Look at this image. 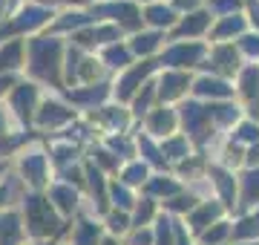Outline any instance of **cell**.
<instances>
[{
    "instance_id": "obj_1",
    "label": "cell",
    "mask_w": 259,
    "mask_h": 245,
    "mask_svg": "<svg viewBox=\"0 0 259 245\" xmlns=\"http://www.w3.org/2000/svg\"><path fill=\"white\" fill-rule=\"evenodd\" d=\"M29 52H32V75L58 84V55H61V44L55 38H40V40H32Z\"/></svg>"
},
{
    "instance_id": "obj_2",
    "label": "cell",
    "mask_w": 259,
    "mask_h": 245,
    "mask_svg": "<svg viewBox=\"0 0 259 245\" xmlns=\"http://www.w3.org/2000/svg\"><path fill=\"white\" fill-rule=\"evenodd\" d=\"M26 222H29V231L37 236H47L52 231H58V217L52 214L47 199L40 196H26Z\"/></svg>"
},
{
    "instance_id": "obj_3",
    "label": "cell",
    "mask_w": 259,
    "mask_h": 245,
    "mask_svg": "<svg viewBox=\"0 0 259 245\" xmlns=\"http://www.w3.org/2000/svg\"><path fill=\"white\" fill-rule=\"evenodd\" d=\"M185 127L193 133V139L199 144L207 142V121H210V113H207V107H199L196 101H187L185 104Z\"/></svg>"
},
{
    "instance_id": "obj_4",
    "label": "cell",
    "mask_w": 259,
    "mask_h": 245,
    "mask_svg": "<svg viewBox=\"0 0 259 245\" xmlns=\"http://www.w3.org/2000/svg\"><path fill=\"white\" fill-rule=\"evenodd\" d=\"M95 15H110V18L121 20L127 29H136L141 23V15L133 3H107V6H98Z\"/></svg>"
},
{
    "instance_id": "obj_5",
    "label": "cell",
    "mask_w": 259,
    "mask_h": 245,
    "mask_svg": "<svg viewBox=\"0 0 259 245\" xmlns=\"http://www.w3.org/2000/svg\"><path fill=\"white\" fill-rule=\"evenodd\" d=\"M153 69H156V61H144V64H139L136 69H130L127 75L121 78V84H118V98H130L133 90H136V87H139Z\"/></svg>"
},
{
    "instance_id": "obj_6",
    "label": "cell",
    "mask_w": 259,
    "mask_h": 245,
    "mask_svg": "<svg viewBox=\"0 0 259 245\" xmlns=\"http://www.w3.org/2000/svg\"><path fill=\"white\" fill-rule=\"evenodd\" d=\"M204 49L199 44H190V47H173L170 52L164 55V64H173V66H193L199 64Z\"/></svg>"
},
{
    "instance_id": "obj_7",
    "label": "cell",
    "mask_w": 259,
    "mask_h": 245,
    "mask_svg": "<svg viewBox=\"0 0 259 245\" xmlns=\"http://www.w3.org/2000/svg\"><path fill=\"white\" fill-rule=\"evenodd\" d=\"M12 107L18 110V115L23 121H29V118H32V107H35V87L20 84L18 90H15V95H12Z\"/></svg>"
},
{
    "instance_id": "obj_8",
    "label": "cell",
    "mask_w": 259,
    "mask_h": 245,
    "mask_svg": "<svg viewBox=\"0 0 259 245\" xmlns=\"http://www.w3.org/2000/svg\"><path fill=\"white\" fill-rule=\"evenodd\" d=\"M20 168H23V176H26L32 185H44V179H47V159L40 156V153H32V156H26V159L20 161Z\"/></svg>"
},
{
    "instance_id": "obj_9",
    "label": "cell",
    "mask_w": 259,
    "mask_h": 245,
    "mask_svg": "<svg viewBox=\"0 0 259 245\" xmlns=\"http://www.w3.org/2000/svg\"><path fill=\"white\" fill-rule=\"evenodd\" d=\"M47 18H52L47 9H40V6H26V9L18 15V20H12V29L15 32H23V29H35L40 26Z\"/></svg>"
},
{
    "instance_id": "obj_10",
    "label": "cell",
    "mask_w": 259,
    "mask_h": 245,
    "mask_svg": "<svg viewBox=\"0 0 259 245\" xmlns=\"http://www.w3.org/2000/svg\"><path fill=\"white\" fill-rule=\"evenodd\" d=\"M72 118V110H66V107H61V104L49 101L40 107V113H37V121L44 124V127H55V124H64Z\"/></svg>"
},
{
    "instance_id": "obj_11",
    "label": "cell",
    "mask_w": 259,
    "mask_h": 245,
    "mask_svg": "<svg viewBox=\"0 0 259 245\" xmlns=\"http://www.w3.org/2000/svg\"><path fill=\"white\" fill-rule=\"evenodd\" d=\"M18 239H20L18 214H3L0 217V245H18Z\"/></svg>"
},
{
    "instance_id": "obj_12",
    "label": "cell",
    "mask_w": 259,
    "mask_h": 245,
    "mask_svg": "<svg viewBox=\"0 0 259 245\" xmlns=\"http://www.w3.org/2000/svg\"><path fill=\"white\" fill-rule=\"evenodd\" d=\"M187 84H190V81H187L185 72H167L164 81H161V90H158V95H161V98H176V95L182 93Z\"/></svg>"
},
{
    "instance_id": "obj_13",
    "label": "cell",
    "mask_w": 259,
    "mask_h": 245,
    "mask_svg": "<svg viewBox=\"0 0 259 245\" xmlns=\"http://www.w3.org/2000/svg\"><path fill=\"white\" fill-rule=\"evenodd\" d=\"M196 93L225 98V95H231V87L225 84V81H219V78H199V81H196Z\"/></svg>"
},
{
    "instance_id": "obj_14",
    "label": "cell",
    "mask_w": 259,
    "mask_h": 245,
    "mask_svg": "<svg viewBox=\"0 0 259 245\" xmlns=\"http://www.w3.org/2000/svg\"><path fill=\"white\" fill-rule=\"evenodd\" d=\"M239 66V61H236V52H233L231 47H219L216 52H213V64L210 69H222V72H233Z\"/></svg>"
},
{
    "instance_id": "obj_15",
    "label": "cell",
    "mask_w": 259,
    "mask_h": 245,
    "mask_svg": "<svg viewBox=\"0 0 259 245\" xmlns=\"http://www.w3.org/2000/svg\"><path fill=\"white\" fill-rule=\"evenodd\" d=\"M204 26H207V15H204V12H196V15H190V18H185L179 23L176 35L179 38H185V35H199Z\"/></svg>"
},
{
    "instance_id": "obj_16",
    "label": "cell",
    "mask_w": 259,
    "mask_h": 245,
    "mask_svg": "<svg viewBox=\"0 0 259 245\" xmlns=\"http://www.w3.org/2000/svg\"><path fill=\"white\" fill-rule=\"evenodd\" d=\"M20 52H23V44L20 40H12L9 47L0 52V69H15V66H20Z\"/></svg>"
},
{
    "instance_id": "obj_17",
    "label": "cell",
    "mask_w": 259,
    "mask_h": 245,
    "mask_svg": "<svg viewBox=\"0 0 259 245\" xmlns=\"http://www.w3.org/2000/svg\"><path fill=\"white\" fill-rule=\"evenodd\" d=\"M104 95H107V84H98V87H90V90H75V93H69V98L78 104H95L101 101Z\"/></svg>"
},
{
    "instance_id": "obj_18",
    "label": "cell",
    "mask_w": 259,
    "mask_h": 245,
    "mask_svg": "<svg viewBox=\"0 0 259 245\" xmlns=\"http://www.w3.org/2000/svg\"><path fill=\"white\" fill-rule=\"evenodd\" d=\"M173 124H176V118H173L170 110H158V113H153V118H150V130L158 133V136H164V133L173 130Z\"/></svg>"
},
{
    "instance_id": "obj_19",
    "label": "cell",
    "mask_w": 259,
    "mask_h": 245,
    "mask_svg": "<svg viewBox=\"0 0 259 245\" xmlns=\"http://www.w3.org/2000/svg\"><path fill=\"white\" fill-rule=\"evenodd\" d=\"M242 29H245V20L239 18V15H231V18H225L219 26H216V38H231V35H239Z\"/></svg>"
},
{
    "instance_id": "obj_20",
    "label": "cell",
    "mask_w": 259,
    "mask_h": 245,
    "mask_svg": "<svg viewBox=\"0 0 259 245\" xmlns=\"http://www.w3.org/2000/svg\"><path fill=\"white\" fill-rule=\"evenodd\" d=\"M216 217H219V205H202L193 217H190V225H193L196 231H202V228L207 225V222H213Z\"/></svg>"
},
{
    "instance_id": "obj_21",
    "label": "cell",
    "mask_w": 259,
    "mask_h": 245,
    "mask_svg": "<svg viewBox=\"0 0 259 245\" xmlns=\"http://www.w3.org/2000/svg\"><path fill=\"white\" fill-rule=\"evenodd\" d=\"M210 173H213V179H216V188L222 190V196L228 199V202H233V176L231 173H225V170H219V168H210Z\"/></svg>"
},
{
    "instance_id": "obj_22",
    "label": "cell",
    "mask_w": 259,
    "mask_h": 245,
    "mask_svg": "<svg viewBox=\"0 0 259 245\" xmlns=\"http://www.w3.org/2000/svg\"><path fill=\"white\" fill-rule=\"evenodd\" d=\"M242 90L248 98H259V72L256 66H248L245 72H242Z\"/></svg>"
},
{
    "instance_id": "obj_23",
    "label": "cell",
    "mask_w": 259,
    "mask_h": 245,
    "mask_svg": "<svg viewBox=\"0 0 259 245\" xmlns=\"http://www.w3.org/2000/svg\"><path fill=\"white\" fill-rule=\"evenodd\" d=\"M158 40H161V35H158V32L139 35V38L133 40V52H139V55H147V52H153V49L158 47Z\"/></svg>"
},
{
    "instance_id": "obj_24",
    "label": "cell",
    "mask_w": 259,
    "mask_h": 245,
    "mask_svg": "<svg viewBox=\"0 0 259 245\" xmlns=\"http://www.w3.org/2000/svg\"><path fill=\"white\" fill-rule=\"evenodd\" d=\"M87 179H90V188H93V193L98 196V205L104 208V202H107V193H104V179H101V173L95 170V165H90V168H87Z\"/></svg>"
},
{
    "instance_id": "obj_25",
    "label": "cell",
    "mask_w": 259,
    "mask_h": 245,
    "mask_svg": "<svg viewBox=\"0 0 259 245\" xmlns=\"http://www.w3.org/2000/svg\"><path fill=\"white\" fill-rule=\"evenodd\" d=\"M98 242V225L93 222H81L78 234H75V245H95Z\"/></svg>"
},
{
    "instance_id": "obj_26",
    "label": "cell",
    "mask_w": 259,
    "mask_h": 245,
    "mask_svg": "<svg viewBox=\"0 0 259 245\" xmlns=\"http://www.w3.org/2000/svg\"><path fill=\"white\" fill-rule=\"evenodd\" d=\"M147 20L156 23V26H170L176 18H173V9H167V6H153V9H147Z\"/></svg>"
},
{
    "instance_id": "obj_27",
    "label": "cell",
    "mask_w": 259,
    "mask_h": 245,
    "mask_svg": "<svg viewBox=\"0 0 259 245\" xmlns=\"http://www.w3.org/2000/svg\"><path fill=\"white\" fill-rule=\"evenodd\" d=\"M52 199L58 202V208H61L64 214H69L75 208V193L69 188H52Z\"/></svg>"
},
{
    "instance_id": "obj_28",
    "label": "cell",
    "mask_w": 259,
    "mask_h": 245,
    "mask_svg": "<svg viewBox=\"0 0 259 245\" xmlns=\"http://www.w3.org/2000/svg\"><path fill=\"white\" fill-rule=\"evenodd\" d=\"M245 202H259V170L245 176Z\"/></svg>"
},
{
    "instance_id": "obj_29",
    "label": "cell",
    "mask_w": 259,
    "mask_h": 245,
    "mask_svg": "<svg viewBox=\"0 0 259 245\" xmlns=\"http://www.w3.org/2000/svg\"><path fill=\"white\" fill-rule=\"evenodd\" d=\"M207 113H210L213 118H219V121H233V118H236V107H231V104H210Z\"/></svg>"
},
{
    "instance_id": "obj_30",
    "label": "cell",
    "mask_w": 259,
    "mask_h": 245,
    "mask_svg": "<svg viewBox=\"0 0 259 245\" xmlns=\"http://www.w3.org/2000/svg\"><path fill=\"white\" fill-rule=\"evenodd\" d=\"M164 156H170V159L187 156V142L185 139H170V142H164Z\"/></svg>"
},
{
    "instance_id": "obj_31",
    "label": "cell",
    "mask_w": 259,
    "mask_h": 245,
    "mask_svg": "<svg viewBox=\"0 0 259 245\" xmlns=\"http://www.w3.org/2000/svg\"><path fill=\"white\" fill-rule=\"evenodd\" d=\"M107 64H112V66L130 64V49H124V47H110V49H107Z\"/></svg>"
},
{
    "instance_id": "obj_32",
    "label": "cell",
    "mask_w": 259,
    "mask_h": 245,
    "mask_svg": "<svg viewBox=\"0 0 259 245\" xmlns=\"http://www.w3.org/2000/svg\"><path fill=\"white\" fill-rule=\"evenodd\" d=\"M256 234H259L256 219H242L239 225L233 228V236H236V239H242V236H256Z\"/></svg>"
},
{
    "instance_id": "obj_33",
    "label": "cell",
    "mask_w": 259,
    "mask_h": 245,
    "mask_svg": "<svg viewBox=\"0 0 259 245\" xmlns=\"http://www.w3.org/2000/svg\"><path fill=\"white\" fill-rule=\"evenodd\" d=\"M225 236H228V225H225V222H219L216 228H210V231H204V234H202V239H204V245H216V242H222Z\"/></svg>"
},
{
    "instance_id": "obj_34",
    "label": "cell",
    "mask_w": 259,
    "mask_h": 245,
    "mask_svg": "<svg viewBox=\"0 0 259 245\" xmlns=\"http://www.w3.org/2000/svg\"><path fill=\"white\" fill-rule=\"evenodd\" d=\"M90 15H64V18L58 20V29H75V26H83V23H90Z\"/></svg>"
},
{
    "instance_id": "obj_35",
    "label": "cell",
    "mask_w": 259,
    "mask_h": 245,
    "mask_svg": "<svg viewBox=\"0 0 259 245\" xmlns=\"http://www.w3.org/2000/svg\"><path fill=\"white\" fill-rule=\"evenodd\" d=\"M147 179V168L144 165H133V168H127V173H124V182L127 185H139V182Z\"/></svg>"
},
{
    "instance_id": "obj_36",
    "label": "cell",
    "mask_w": 259,
    "mask_h": 245,
    "mask_svg": "<svg viewBox=\"0 0 259 245\" xmlns=\"http://www.w3.org/2000/svg\"><path fill=\"white\" fill-rule=\"evenodd\" d=\"M173 222L170 219H158V231H156V236H158V245H173Z\"/></svg>"
},
{
    "instance_id": "obj_37",
    "label": "cell",
    "mask_w": 259,
    "mask_h": 245,
    "mask_svg": "<svg viewBox=\"0 0 259 245\" xmlns=\"http://www.w3.org/2000/svg\"><path fill=\"white\" fill-rule=\"evenodd\" d=\"M147 190L150 193H176L179 185L176 182H170V179H156V182H150L147 185Z\"/></svg>"
},
{
    "instance_id": "obj_38",
    "label": "cell",
    "mask_w": 259,
    "mask_h": 245,
    "mask_svg": "<svg viewBox=\"0 0 259 245\" xmlns=\"http://www.w3.org/2000/svg\"><path fill=\"white\" fill-rule=\"evenodd\" d=\"M150 101H153V84H144V87H141V95L136 98V110L144 113V110L150 107Z\"/></svg>"
},
{
    "instance_id": "obj_39",
    "label": "cell",
    "mask_w": 259,
    "mask_h": 245,
    "mask_svg": "<svg viewBox=\"0 0 259 245\" xmlns=\"http://www.w3.org/2000/svg\"><path fill=\"white\" fill-rule=\"evenodd\" d=\"M236 139H242V142H259V127L256 124H242Z\"/></svg>"
},
{
    "instance_id": "obj_40",
    "label": "cell",
    "mask_w": 259,
    "mask_h": 245,
    "mask_svg": "<svg viewBox=\"0 0 259 245\" xmlns=\"http://www.w3.org/2000/svg\"><path fill=\"white\" fill-rule=\"evenodd\" d=\"M95 40H118V29L115 26H101V29H93Z\"/></svg>"
},
{
    "instance_id": "obj_41",
    "label": "cell",
    "mask_w": 259,
    "mask_h": 245,
    "mask_svg": "<svg viewBox=\"0 0 259 245\" xmlns=\"http://www.w3.org/2000/svg\"><path fill=\"white\" fill-rule=\"evenodd\" d=\"M112 199H115V205H121V208H130V205H133V199H130V193H127L124 188H118V185L112 188Z\"/></svg>"
},
{
    "instance_id": "obj_42",
    "label": "cell",
    "mask_w": 259,
    "mask_h": 245,
    "mask_svg": "<svg viewBox=\"0 0 259 245\" xmlns=\"http://www.w3.org/2000/svg\"><path fill=\"white\" fill-rule=\"evenodd\" d=\"M150 214H153V202H150V199H144V202H141L139 205V211H136V222H147L150 219Z\"/></svg>"
},
{
    "instance_id": "obj_43",
    "label": "cell",
    "mask_w": 259,
    "mask_h": 245,
    "mask_svg": "<svg viewBox=\"0 0 259 245\" xmlns=\"http://www.w3.org/2000/svg\"><path fill=\"white\" fill-rule=\"evenodd\" d=\"M242 49H245L248 55H259V35H248V38H242Z\"/></svg>"
},
{
    "instance_id": "obj_44",
    "label": "cell",
    "mask_w": 259,
    "mask_h": 245,
    "mask_svg": "<svg viewBox=\"0 0 259 245\" xmlns=\"http://www.w3.org/2000/svg\"><path fill=\"white\" fill-rule=\"evenodd\" d=\"M101 118H107L110 124H118V127L127 124V115L121 113V110H107V113H101Z\"/></svg>"
},
{
    "instance_id": "obj_45",
    "label": "cell",
    "mask_w": 259,
    "mask_h": 245,
    "mask_svg": "<svg viewBox=\"0 0 259 245\" xmlns=\"http://www.w3.org/2000/svg\"><path fill=\"white\" fill-rule=\"evenodd\" d=\"M141 150L147 153V159H150V161H156V165H161V153H158L156 147H153V144L147 142V139H141Z\"/></svg>"
},
{
    "instance_id": "obj_46",
    "label": "cell",
    "mask_w": 259,
    "mask_h": 245,
    "mask_svg": "<svg viewBox=\"0 0 259 245\" xmlns=\"http://www.w3.org/2000/svg\"><path fill=\"white\" fill-rule=\"evenodd\" d=\"M170 208H173V211H190V208H193V196H176L170 202Z\"/></svg>"
},
{
    "instance_id": "obj_47",
    "label": "cell",
    "mask_w": 259,
    "mask_h": 245,
    "mask_svg": "<svg viewBox=\"0 0 259 245\" xmlns=\"http://www.w3.org/2000/svg\"><path fill=\"white\" fill-rule=\"evenodd\" d=\"M110 228L121 234V231L127 228V217H124V214H110Z\"/></svg>"
},
{
    "instance_id": "obj_48",
    "label": "cell",
    "mask_w": 259,
    "mask_h": 245,
    "mask_svg": "<svg viewBox=\"0 0 259 245\" xmlns=\"http://www.w3.org/2000/svg\"><path fill=\"white\" fill-rule=\"evenodd\" d=\"M23 139H26V136H18V139H0V153L6 156V153H9L12 147H18V144L23 142Z\"/></svg>"
},
{
    "instance_id": "obj_49",
    "label": "cell",
    "mask_w": 259,
    "mask_h": 245,
    "mask_svg": "<svg viewBox=\"0 0 259 245\" xmlns=\"http://www.w3.org/2000/svg\"><path fill=\"white\" fill-rule=\"evenodd\" d=\"M210 6H213V9H219V12H231V9L239 6V0H213Z\"/></svg>"
},
{
    "instance_id": "obj_50",
    "label": "cell",
    "mask_w": 259,
    "mask_h": 245,
    "mask_svg": "<svg viewBox=\"0 0 259 245\" xmlns=\"http://www.w3.org/2000/svg\"><path fill=\"white\" fill-rule=\"evenodd\" d=\"M95 159L101 161L104 168H115V165H118V161L112 159V156H110V153H107V150H95Z\"/></svg>"
},
{
    "instance_id": "obj_51",
    "label": "cell",
    "mask_w": 259,
    "mask_h": 245,
    "mask_svg": "<svg viewBox=\"0 0 259 245\" xmlns=\"http://www.w3.org/2000/svg\"><path fill=\"white\" fill-rule=\"evenodd\" d=\"M110 147L118 150V153H124V156H130V144L124 142V139H110Z\"/></svg>"
},
{
    "instance_id": "obj_52",
    "label": "cell",
    "mask_w": 259,
    "mask_h": 245,
    "mask_svg": "<svg viewBox=\"0 0 259 245\" xmlns=\"http://www.w3.org/2000/svg\"><path fill=\"white\" fill-rule=\"evenodd\" d=\"M69 156H75V147H58V150H55V159L58 161H66Z\"/></svg>"
},
{
    "instance_id": "obj_53",
    "label": "cell",
    "mask_w": 259,
    "mask_h": 245,
    "mask_svg": "<svg viewBox=\"0 0 259 245\" xmlns=\"http://www.w3.org/2000/svg\"><path fill=\"white\" fill-rule=\"evenodd\" d=\"M153 242V236L147 234V231H141V234H136V245H150Z\"/></svg>"
},
{
    "instance_id": "obj_54",
    "label": "cell",
    "mask_w": 259,
    "mask_h": 245,
    "mask_svg": "<svg viewBox=\"0 0 259 245\" xmlns=\"http://www.w3.org/2000/svg\"><path fill=\"white\" fill-rule=\"evenodd\" d=\"M66 179H69V182H72V185H78V182H81V170H66Z\"/></svg>"
},
{
    "instance_id": "obj_55",
    "label": "cell",
    "mask_w": 259,
    "mask_h": 245,
    "mask_svg": "<svg viewBox=\"0 0 259 245\" xmlns=\"http://www.w3.org/2000/svg\"><path fill=\"white\" fill-rule=\"evenodd\" d=\"M248 161H250V165H256V161H259V144H253V147H250V153H248Z\"/></svg>"
},
{
    "instance_id": "obj_56",
    "label": "cell",
    "mask_w": 259,
    "mask_h": 245,
    "mask_svg": "<svg viewBox=\"0 0 259 245\" xmlns=\"http://www.w3.org/2000/svg\"><path fill=\"white\" fill-rule=\"evenodd\" d=\"M173 228H176V245H187V236H185V231H182L179 225H173Z\"/></svg>"
},
{
    "instance_id": "obj_57",
    "label": "cell",
    "mask_w": 259,
    "mask_h": 245,
    "mask_svg": "<svg viewBox=\"0 0 259 245\" xmlns=\"http://www.w3.org/2000/svg\"><path fill=\"white\" fill-rule=\"evenodd\" d=\"M199 0H176V6L179 9H190V6H196Z\"/></svg>"
},
{
    "instance_id": "obj_58",
    "label": "cell",
    "mask_w": 259,
    "mask_h": 245,
    "mask_svg": "<svg viewBox=\"0 0 259 245\" xmlns=\"http://www.w3.org/2000/svg\"><path fill=\"white\" fill-rule=\"evenodd\" d=\"M6 87H12V78H0V93H3Z\"/></svg>"
},
{
    "instance_id": "obj_59",
    "label": "cell",
    "mask_w": 259,
    "mask_h": 245,
    "mask_svg": "<svg viewBox=\"0 0 259 245\" xmlns=\"http://www.w3.org/2000/svg\"><path fill=\"white\" fill-rule=\"evenodd\" d=\"M6 196H9V188H0V202H6Z\"/></svg>"
},
{
    "instance_id": "obj_60",
    "label": "cell",
    "mask_w": 259,
    "mask_h": 245,
    "mask_svg": "<svg viewBox=\"0 0 259 245\" xmlns=\"http://www.w3.org/2000/svg\"><path fill=\"white\" fill-rule=\"evenodd\" d=\"M104 245H115V242H112V239H107V242H104Z\"/></svg>"
},
{
    "instance_id": "obj_61",
    "label": "cell",
    "mask_w": 259,
    "mask_h": 245,
    "mask_svg": "<svg viewBox=\"0 0 259 245\" xmlns=\"http://www.w3.org/2000/svg\"><path fill=\"white\" fill-rule=\"evenodd\" d=\"M3 127H6V124H3V121H0V133H3Z\"/></svg>"
},
{
    "instance_id": "obj_62",
    "label": "cell",
    "mask_w": 259,
    "mask_h": 245,
    "mask_svg": "<svg viewBox=\"0 0 259 245\" xmlns=\"http://www.w3.org/2000/svg\"><path fill=\"white\" fill-rule=\"evenodd\" d=\"M0 3H3V0H0Z\"/></svg>"
}]
</instances>
